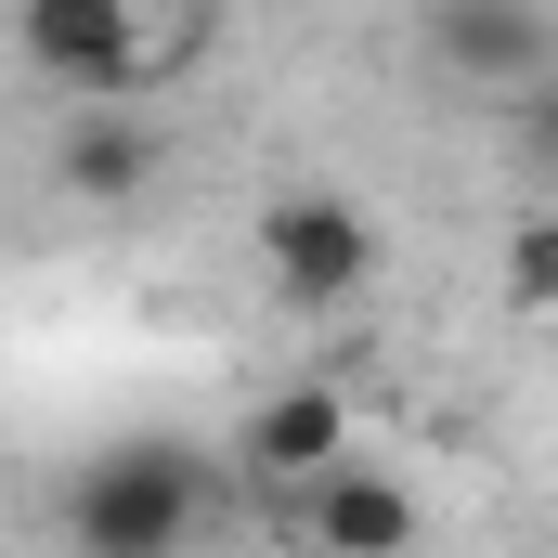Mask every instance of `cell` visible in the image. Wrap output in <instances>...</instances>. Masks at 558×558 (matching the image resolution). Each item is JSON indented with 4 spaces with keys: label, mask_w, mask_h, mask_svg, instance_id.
I'll return each instance as SVG.
<instances>
[{
    "label": "cell",
    "mask_w": 558,
    "mask_h": 558,
    "mask_svg": "<svg viewBox=\"0 0 558 558\" xmlns=\"http://www.w3.org/2000/svg\"><path fill=\"white\" fill-rule=\"evenodd\" d=\"M221 520V468L182 428H131L65 468V558H195Z\"/></svg>",
    "instance_id": "obj_1"
},
{
    "label": "cell",
    "mask_w": 558,
    "mask_h": 558,
    "mask_svg": "<svg viewBox=\"0 0 558 558\" xmlns=\"http://www.w3.org/2000/svg\"><path fill=\"white\" fill-rule=\"evenodd\" d=\"M247 247H260V286L286 312H351L377 286V208L338 195V182H299V195H274L247 221Z\"/></svg>",
    "instance_id": "obj_2"
},
{
    "label": "cell",
    "mask_w": 558,
    "mask_h": 558,
    "mask_svg": "<svg viewBox=\"0 0 558 558\" xmlns=\"http://www.w3.org/2000/svg\"><path fill=\"white\" fill-rule=\"evenodd\" d=\"M13 52H26L52 92H78V105H131L143 65H156L143 0H13Z\"/></svg>",
    "instance_id": "obj_3"
},
{
    "label": "cell",
    "mask_w": 558,
    "mask_h": 558,
    "mask_svg": "<svg viewBox=\"0 0 558 558\" xmlns=\"http://www.w3.org/2000/svg\"><path fill=\"white\" fill-rule=\"evenodd\" d=\"M325 468H351V390L338 377H286L234 416V481L260 494H312Z\"/></svg>",
    "instance_id": "obj_4"
},
{
    "label": "cell",
    "mask_w": 558,
    "mask_h": 558,
    "mask_svg": "<svg viewBox=\"0 0 558 558\" xmlns=\"http://www.w3.org/2000/svg\"><path fill=\"white\" fill-rule=\"evenodd\" d=\"M428 65L468 78V92H546L558 0H428Z\"/></svg>",
    "instance_id": "obj_5"
},
{
    "label": "cell",
    "mask_w": 558,
    "mask_h": 558,
    "mask_svg": "<svg viewBox=\"0 0 558 558\" xmlns=\"http://www.w3.org/2000/svg\"><path fill=\"white\" fill-rule=\"evenodd\" d=\"M416 533H428V507L390 481V468H364V454L299 494V546L312 558H416Z\"/></svg>",
    "instance_id": "obj_6"
},
{
    "label": "cell",
    "mask_w": 558,
    "mask_h": 558,
    "mask_svg": "<svg viewBox=\"0 0 558 558\" xmlns=\"http://www.w3.org/2000/svg\"><path fill=\"white\" fill-rule=\"evenodd\" d=\"M156 169H169V143H156L143 105H78V118L52 131V182H65L78 208H143Z\"/></svg>",
    "instance_id": "obj_7"
},
{
    "label": "cell",
    "mask_w": 558,
    "mask_h": 558,
    "mask_svg": "<svg viewBox=\"0 0 558 558\" xmlns=\"http://www.w3.org/2000/svg\"><path fill=\"white\" fill-rule=\"evenodd\" d=\"M494 286H507V312L558 325V195H533V208L507 221V260H494Z\"/></svg>",
    "instance_id": "obj_8"
},
{
    "label": "cell",
    "mask_w": 558,
    "mask_h": 558,
    "mask_svg": "<svg viewBox=\"0 0 558 558\" xmlns=\"http://www.w3.org/2000/svg\"><path fill=\"white\" fill-rule=\"evenodd\" d=\"M520 169H533V195H558V78L520 92Z\"/></svg>",
    "instance_id": "obj_9"
}]
</instances>
